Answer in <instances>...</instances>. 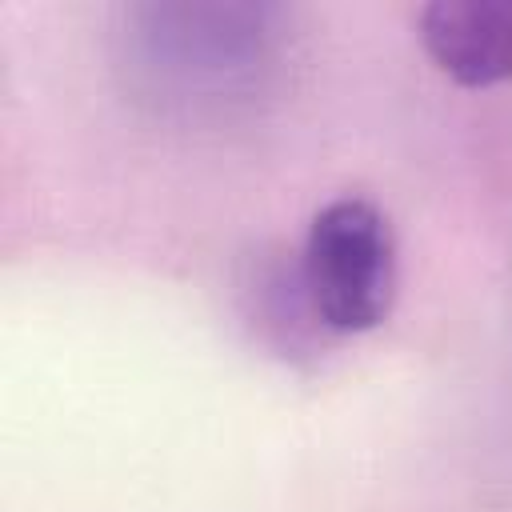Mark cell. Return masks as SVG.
<instances>
[{
    "label": "cell",
    "instance_id": "obj_1",
    "mask_svg": "<svg viewBox=\"0 0 512 512\" xmlns=\"http://www.w3.org/2000/svg\"><path fill=\"white\" fill-rule=\"evenodd\" d=\"M292 16L268 0H136L116 44L128 88L180 116L252 104L280 76Z\"/></svg>",
    "mask_w": 512,
    "mask_h": 512
},
{
    "label": "cell",
    "instance_id": "obj_3",
    "mask_svg": "<svg viewBox=\"0 0 512 512\" xmlns=\"http://www.w3.org/2000/svg\"><path fill=\"white\" fill-rule=\"evenodd\" d=\"M428 60L460 88L512 80V0H436L420 8Z\"/></svg>",
    "mask_w": 512,
    "mask_h": 512
},
{
    "label": "cell",
    "instance_id": "obj_2",
    "mask_svg": "<svg viewBox=\"0 0 512 512\" xmlns=\"http://www.w3.org/2000/svg\"><path fill=\"white\" fill-rule=\"evenodd\" d=\"M400 260L396 232L368 196H336L312 212L300 248V292L320 328L360 336L388 320Z\"/></svg>",
    "mask_w": 512,
    "mask_h": 512
}]
</instances>
